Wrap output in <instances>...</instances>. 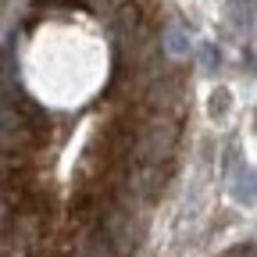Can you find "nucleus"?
Here are the masks:
<instances>
[{
  "instance_id": "f257e3e1",
  "label": "nucleus",
  "mask_w": 257,
  "mask_h": 257,
  "mask_svg": "<svg viewBox=\"0 0 257 257\" xmlns=\"http://www.w3.org/2000/svg\"><path fill=\"white\" fill-rule=\"evenodd\" d=\"M229 193H232V200H236V204H243V207H257V168H250V165H236L232 182H229Z\"/></svg>"
},
{
  "instance_id": "f03ea898",
  "label": "nucleus",
  "mask_w": 257,
  "mask_h": 257,
  "mask_svg": "<svg viewBox=\"0 0 257 257\" xmlns=\"http://www.w3.org/2000/svg\"><path fill=\"white\" fill-rule=\"evenodd\" d=\"M229 22L236 32H250L257 22V0H229Z\"/></svg>"
},
{
  "instance_id": "7ed1b4c3",
  "label": "nucleus",
  "mask_w": 257,
  "mask_h": 257,
  "mask_svg": "<svg viewBox=\"0 0 257 257\" xmlns=\"http://www.w3.org/2000/svg\"><path fill=\"white\" fill-rule=\"evenodd\" d=\"M161 36H165L168 57H186V54H189V36H186L179 25H165V29H161Z\"/></svg>"
},
{
  "instance_id": "20e7f679",
  "label": "nucleus",
  "mask_w": 257,
  "mask_h": 257,
  "mask_svg": "<svg viewBox=\"0 0 257 257\" xmlns=\"http://www.w3.org/2000/svg\"><path fill=\"white\" fill-rule=\"evenodd\" d=\"M229 107H232V93H229V89H214V93H211V104H207L211 118H225V114H229Z\"/></svg>"
},
{
  "instance_id": "39448f33",
  "label": "nucleus",
  "mask_w": 257,
  "mask_h": 257,
  "mask_svg": "<svg viewBox=\"0 0 257 257\" xmlns=\"http://www.w3.org/2000/svg\"><path fill=\"white\" fill-rule=\"evenodd\" d=\"M200 61H204V68H207V72H214L218 64H221V54H218L214 47H207V43H204V47H200Z\"/></svg>"
},
{
  "instance_id": "423d86ee",
  "label": "nucleus",
  "mask_w": 257,
  "mask_h": 257,
  "mask_svg": "<svg viewBox=\"0 0 257 257\" xmlns=\"http://www.w3.org/2000/svg\"><path fill=\"white\" fill-rule=\"evenodd\" d=\"M246 64H250V68L257 72V54H250V57H246Z\"/></svg>"
}]
</instances>
